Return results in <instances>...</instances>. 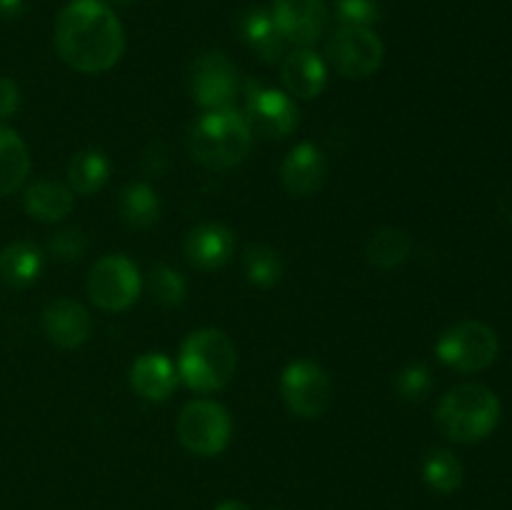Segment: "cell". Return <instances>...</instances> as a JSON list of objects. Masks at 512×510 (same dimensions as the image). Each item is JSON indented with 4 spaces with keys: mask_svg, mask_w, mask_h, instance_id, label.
Instances as JSON below:
<instances>
[{
    "mask_svg": "<svg viewBox=\"0 0 512 510\" xmlns=\"http://www.w3.org/2000/svg\"><path fill=\"white\" fill-rule=\"evenodd\" d=\"M240 33L243 40L255 50L260 60L265 63H278L285 58V48H288V40L283 38V33L275 25L273 13L265 8H250L248 13L240 18Z\"/></svg>",
    "mask_w": 512,
    "mask_h": 510,
    "instance_id": "18",
    "label": "cell"
},
{
    "mask_svg": "<svg viewBox=\"0 0 512 510\" xmlns=\"http://www.w3.org/2000/svg\"><path fill=\"white\" fill-rule=\"evenodd\" d=\"M385 58V45L380 35L370 28H350V25H340L333 35H330L328 45H325V60L335 73L343 78H368V75L378 73Z\"/></svg>",
    "mask_w": 512,
    "mask_h": 510,
    "instance_id": "7",
    "label": "cell"
},
{
    "mask_svg": "<svg viewBox=\"0 0 512 510\" xmlns=\"http://www.w3.org/2000/svg\"><path fill=\"white\" fill-rule=\"evenodd\" d=\"M110 3H113V5H120V8H128V5L138 3V0H110Z\"/></svg>",
    "mask_w": 512,
    "mask_h": 510,
    "instance_id": "34",
    "label": "cell"
},
{
    "mask_svg": "<svg viewBox=\"0 0 512 510\" xmlns=\"http://www.w3.org/2000/svg\"><path fill=\"white\" fill-rule=\"evenodd\" d=\"M30 173V153L15 130L0 125V195H10Z\"/></svg>",
    "mask_w": 512,
    "mask_h": 510,
    "instance_id": "21",
    "label": "cell"
},
{
    "mask_svg": "<svg viewBox=\"0 0 512 510\" xmlns=\"http://www.w3.org/2000/svg\"><path fill=\"white\" fill-rule=\"evenodd\" d=\"M20 108V88L15 80L0 75V120H8Z\"/></svg>",
    "mask_w": 512,
    "mask_h": 510,
    "instance_id": "31",
    "label": "cell"
},
{
    "mask_svg": "<svg viewBox=\"0 0 512 510\" xmlns=\"http://www.w3.org/2000/svg\"><path fill=\"white\" fill-rule=\"evenodd\" d=\"M245 120L253 135L263 138H288L298 128V105L283 90L265 88V85L248 83V100H245Z\"/></svg>",
    "mask_w": 512,
    "mask_h": 510,
    "instance_id": "10",
    "label": "cell"
},
{
    "mask_svg": "<svg viewBox=\"0 0 512 510\" xmlns=\"http://www.w3.org/2000/svg\"><path fill=\"white\" fill-rule=\"evenodd\" d=\"M335 15L340 25L370 28L380 20V3L378 0H335Z\"/></svg>",
    "mask_w": 512,
    "mask_h": 510,
    "instance_id": "28",
    "label": "cell"
},
{
    "mask_svg": "<svg viewBox=\"0 0 512 510\" xmlns=\"http://www.w3.org/2000/svg\"><path fill=\"white\" fill-rule=\"evenodd\" d=\"M130 385L145 400H168L178 385V368L163 353H143L130 368Z\"/></svg>",
    "mask_w": 512,
    "mask_h": 510,
    "instance_id": "17",
    "label": "cell"
},
{
    "mask_svg": "<svg viewBox=\"0 0 512 510\" xmlns=\"http://www.w3.org/2000/svg\"><path fill=\"white\" fill-rule=\"evenodd\" d=\"M463 463L455 453L435 448L423 460V480L435 493H455L463 485Z\"/></svg>",
    "mask_w": 512,
    "mask_h": 510,
    "instance_id": "25",
    "label": "cell"
},
{
    "mask_svg": "<svg viewBox=\"0 0 512 510\" xmlns=\"http://www.w3.org/2000/svg\"><path fill=\"white\" fill-rule=\"evenodd\" d=\"M245 275L258 288H273L283 280V260L268 245H250L245 253Z\"/></svg>",
    "mask_w": 512,
    "mask_h": 510,
    "instance_id": "26",
    "label": "cell"
},
{
    "mask_svg": "<svg viewBox=\"0 0 512 510\" xmlns=\"http://www.w3.org/2000/svg\"><path fill=\"white\" fill-rule=\"evenodd\" d=\"M235 235L220 223H203L193 228L185 240V255L190 265L200 270H218L233 258Z\"/></svg>",
    "mask_w": 512,
    "mask_h": 510,
    "instance_id": "16",
    "label": "cell"
},
{
    "mask_svg": "<svg viewBox=\"0 0 512 510\" xmlns=\"http://www.w3.org/2000/svg\"><path fill=\"white\" fill-rule=\"evenodd\" d=\"M433 388V378H430V370L425 365H408L398 373L395 378V390L403 400H423L428 395V390Z\"/></svg>",
    "mask_w": 512,
    "mask_h": 510,
    "instance_id": "29",
    "label": "cell"
},
{
    "mask_svg": "<svg viewBox=\"0 0 512 510\" xmlns=\"http://www.w3.org/2000/svg\"><path fill=\"white\" fill-rule=\"evenodd\" d=\"M118 210L130 228H150L160 218V200L148 183H130L120 193Z\"/></svg>",
    "mask_w": 512,
    "mask_h": 510,
    "instance_id": "24",
    "label": "cell"
},
{
    "mask_svg": "<svg viewBox=\"0 0 512 510\" xmlns=\"http://www.w3.org/2000/svg\"><path fill=\"white\" fill-rule=\"evenodd\" d=\"M498 333L480 320H463L440 335L435 353L440 363L460 373H480L498 358Z\"/></svg>",
    "mask_w": 512,
    "mask_h": 510,
    "instance_id": "5",
    "label": "cell"
},
{
    "mask_svg": "<svg viewBox=\"0 0 512 510\" xmlns=\"http://www.w3.org/2000/svg\"><path fill=\"white\" fill-rule=\"evenodd\" d=\"M280 178L290 195H298V198L315 195L328 178V160L323 150L313 143L295 145L280 168Z\"/></svg>",
    "mask_w": 512,
    "mask_h": 510,
    "instance_id": "13",
    "label": "cell"
},
{
    "mask_svg": "<svg viewBox=\"0 0 512 510\" xmlns=\"http://www.w3.org/2000/svg\"><path fill=\"white\" fill-rule=\"evenodd\" d=\"M275 25L288 43L310 48L328 28V5L325 0H270Z\"/></svg>",
    "mask_w": 512,
    "mask_h": 510,
    "instance_id": "12",
    "label": "cell"
},
{
    "mask_svg": "<svg viewBox=\"0 0 512 510\" xmlns=\"http://www.w3.org/2000/svg\"><path fill=\"white\" fill-rule=\"evenodd\" d=\"M440 433L455 443H480L500 423V400L488 385L463 383L443 395L435 410Z\"/></svg>",
    "mask_w": 512,
    "mask_h": 510,
    "instance_id": "3",
    "label": "cell"
},
{
    "mask_svg": "<svg viewBox=\"0 0 512 510\" xmlns=\"http://www.w3.org/2000/svg\"><path fill=\"white\" fill-rule=\"evenodd\" d=\"M110 178V160L100 150H80L68 165V188L78 195L98 193Z\"/></svg>",
    "mask_w": 512,
    "mask_h": 510,
    "instance_id": "22",
    "label": "cell"
},
{
    "mask_svg": "<svg viewBox=\"0 0 512 510\" xmlns=\"http://www.w3.org/2000/svg\"><path fill=\"white\" fill-rule=\"evenodd\" d=\"M190 155L200 165L213 170H228L243 163L253 145V130L243 113L233 108L210 110L200 115L190 128Z\"/></svg>",
    "mask_w": 512,
    "mask_h": 510,
    "instance_id": "2",
    "label": "cell"
},
{
    "mask_svg": "<svg viewBox=\"0 0 512 510\" xmlns=\"http://www.w3.org/2000/svg\"><path fill=\"white\" fill-rule=\"evenodd\" d=\"M280 73L288 93L300 100L318 98L328 85V65L310 48H295L293 53H285Z\"/></svg>",
    "mask_w": 512,
    "mask_h": 510,
    "instance_id": "15",
    "label": "cell"
},
{
    "mask_svg": "<svg viewBox=\"0 0 512 510\" xmlns=\"http://www.w3.org/2000/svg\"><path fill=\"white\" fill-rule=\"evenodd\" d=\"M238 350L218 328H200L185 338L178 355V378L195 393H213L233 380Z\"/></svg>",
    "mask_w": 512,
    "mask_h": 510,
    "instance_id": "4",
    "label": "cell"
},
{
    "mask_svg": "<svg viewBox=\"0 0 512 510\" xmlns=\"http://www.w3.org/2000/svg\"><path fill=\"white\" fill-rule=\"evenodd\" d=\"M23 203L35 220L58 223V220L68 218L70 210H73L75 193L68 185L55 183V180H38L25 190Z\"/></svg>",
    "mask_w": 512,
    "mask_h": 510,
    "instance_id": "20",
    "label": "cell"
},
{
    "mask_svg": "<svg viewBox=\"0 0 512 510\" xmlns=\"http://www.w3.org/2000/svg\"><path fill=\"white\" fill-rule=\"evenodd\" d=\"M85 248H88V240H85L83 230L78 228L58 230L48 243L50 255L55 260H63V263H75V260L83 258Z\"/></svg>",
    "mask_w": 512,
    "mask_h": 510,
    "instance_id": "30",
    "label": "cell"
},
{
    "mask_svg": "<svg viewBox=\"0 0 512 510\" xmlns=\"http://www.w3.org/2000/svg\"><path fill=\"white\" fill-rule=\"evenodd\" d=\"M143 280L138 265L125 255H105L90 268L88 295L98 308L118 313L138 300Z\"/></svg>",
    "mask_w": 512,
    "mask_h": 510,
    "instance_id": "9",
    "label": "cell"
},
{
    "mask_svg": "<svg viewBox=\"0 0 512 510\" xmlns=\"http://www.w3.org/2000/svg\"><path fill=\"white\" fill-rule=\"evenodd\" d=\"M25 10V0H0V18L13 20L20 18Z\"/></svg>",
    "mask_w": 512,
    "mask_h": 510,
    "instance_id": "32",
    "label": "cell"
},
{
    "mask_svg": "<svg viewBox=\"0 0 512 510\" xmlns=\"http://www.w3.org/2000/svg\"><path fill=\"white\" fill-rule=\"evenodd\" d=\"M58 55L80 73H105L125 53L118 15L103 0H70L55 20Z\"/></svg>",
    "mask_w": 512,
    "mask_h": 510,
    "instance_id": "1",
    "label": "cell"
},
{
    "mask_svg": "<svg viewBox=\"0 0 512 510\" xmlns=\"http://www.w3.org/2000/svg\"><path fill=\"white\" fill-rule=\"evenodd\" d=\"M410 248H413V240L405 230L400 228H380L365 243V255H368V263L375 268H398L408 260Z\"/></svg>",
    "mask_w": 512,
    "mask_h": 510,
    "instance_id": "23",
    "label": "cell"
},
{
    "mask_svg": "<svg viewBox=\"0 0 512 510\" xmlns=\"http://www.w3.org/2000/svg\"><path fill=\"white\" fill-rule=\"evenodd\" d=\"M178 440L193 455H218L228 448L233 435L230 413L215 400H190L178 415Z\"/></svg>",
    "mask_w": 512,
    "mask_h": 510,
    "instance_id": "6",
    "label": "cell"
},
{
    "mask_svg": "<svg viewBox=\"0 0 512 510\" xmlns=\"http://www.w3.org/2000/svg\"><path fill=\"white\" fill-rule=\"evenodd\" d=\"M280 393L290 413L298 418L315 420L328 413L333 405V383L325 368L313 360H295L283 370L280 378Z\"/></svg>",
    "mask_w": 512,
    "mask_h": 510,
    "instance_id": "8",
    "label": "cell"
},
{
    "mask_svg": "<svg viewBox=\"0 0 512 510\" xmlns=\"http://www.w3.org/2000/svg\"><path fill=\"white\" fill-rule=\"evenodd\" d=\"M150 293L158 305L175 308V305H183L185 295H188V283L170 265H155L153 273H150Z\"/></svg>",
    "mask_w": 512,
    "mask_h": 510,
    "instance_id": "27",
    "label": "cell"
},
{
    "mask_svg": "<svg viewBox=\"0 0 512 510\" xmlns=\"http://www.w3.org/2000/svg\"><path fill=\"white\" fill-rule=\"evenodd\" d=\"M43 330L50 343L58 348H78L88 343L93 333V320L78 300L60 298L43 310Z\"/></svg>",
    "mask_w": 512,
    "mask_h": 510,
    "instance_id": "14",
    "label": "cell"
},
{
    "mask_svg": "<svg viewBox=\"0 0 512 510\" xmlns=\"http://www.w3.org/2000/svg\"><path fill=\"white\" fill-rule=\"evenodd\" d=\"M215 510H250V505H245L243 500H225Z\"/></svg>",
    "mask_w": 512,
    "mask_h": 510,
    "instance_id": "33",
    "label": "cell"
},
{
    "mask_svg": "<svg viewBox=\"0 0 512 510\" xmlns=\"http://www.w3.org/2000/svg\"><path fill=\"white\" fill-rule=\"evenodd\" d=\"M45 265V255L33 243H10L0 250V280L10 288H28L40 278Z\"/></svg>",
    "mask_w": 512,
    "mask_h": 510,
    "instance_id": "19",
    "label": "cell"
},
{
    "mask_svg": "<svg viewBox=\"0 0 512 510\" xmlns=\"http://www.w3.org/2000/svg\"><path fill=\"white\" fill-rule=\"evenodd\" d=\"M190 93L208 110L230 108L238 93V70L220 50H208L190 68Z\"/></svg>",
    "mask_w": 512,
    "mask_h": 510,
    "instance_id": "11",
    "label": "cell"
}]
</instances>
